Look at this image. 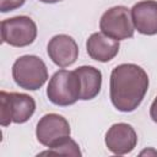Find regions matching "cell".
I'll use <instances>...</instances> for the list:
<instances>
[{
    "label": "cell",
    "instance_id": "cell-1",
    "mask_svg": "<svg viewBox=\"0 0 157 157\" xmlns=\"http://www.w3.org/2000/svg\"><path fill=\"white\" fill-rule=\"evenodd\" d=\"M148 75L136 64H120L112 70L109 94L113 105L123 113L134 112L148 90Z\"/></svg>",
    "mask_w": 157,
    "mask_h": 157
},
{
    "label": "cell",
    "instance_id": "cell-2",
    "mask_svg": "<svg viewBox=\"0 0 157 157\" xmlns=\"http://www.w3.org/2000/svg\"><path fill=\"white\" fill-rule=\"evenodd\" d=\"M48 99L59 107H67L76 103L81 97V83L77 72L61 69L49 80L47 87Z\"/></svg>",
    "mask_w": 157,
    "mask_h": 157
},
{
    "label": "cell",
    "instance_id": "cell-3",
    "mask_svg": "<svg viewBox=\"0 0 157 157\" xmlns=\"http://www.w3.org/2000/svg\"><path fill=\"white\" fill-rule=\"evenodd\" d=\"M12 77L23 90H39L48 80V69L37 55H22L12 65Z\"/></svg>",
    "mask_w": 157,
    "mask_h": 157
},
{
    "label": "cell",
    "instance_id": "cell-4",
    "mask_svg": "<svg viewBox=\"0 0 157 157\" xmlns=\"http://www.w3.org/2000/svg\"><path fill=\"white\" fill-rule=\"evenodd\" d=\"M36 110L33 97L18 92H0V124L7 126L11 123H26Z\"/></svg>",
    "mask_w": 157,
    "mask_h": 157
},
{
    "label": "cell",
    "instance_id": "cell-5",
    "mask_svg": "<svg viewBox=\"0 0 157 157\" xmlns=\"http://www.w3.org/2000/svg\"><path fill=\"white\" fill-rule=\"evenodd\" d=\"M37 38V25L28 16H16L1 21V40L11 47H27Z\"/></svg>",
    "mask_w": 157,
    "mask_h": 157
},
{
    "label": "cell",
    "instance_id": "cell-6",
    "mask_svg": "<svg viewBox=\"0 0 157 157\" xmlns=\"http://www.w3.org/2000/svg\"><path fill=\"white\" fill-rule=\"evenodd\" d=\"M99 29L102 33L115 40L131 38L134 36L135 27L130 10L123 5L108 9L99 20Z\"/></svg>",
    "mask_w": 157,
    "mask_h": 157
},
{
    "label": "cell",
    "instance_id": "cell-7",
    "mask_svg": "<svg viewBox=\"0 0 157 157\" xmlns=\"http://www.w3.org/2000/svg\"><path fill=\"white\" fill-rule=\"evenodd\" d=\"M70 132L71 130L69 121L63 115H59L56 113L43 115L36 128L37 140L48 148L69 137Z\"/></svg>",
    "mask_w": 157,
    "mask_h": 157
},
{
    "label": "cell",
    "instance_id": "cell-8",
    "mask_svg": "<svg viewBox=\"0 0 157 157\" xmlns=\"http://www.w3.org/2000/svg\"><path fill=\"white\" fill-rule=\"evenodd\" d=\"M104 141L108 150L114 155H126L136 147L137 135L131 125L117 123L108 129Z\"/></svg>",
    "mask_w": 157,
    "mask_h": 157
},
{
    "label": "cell",
    "instance_id": "cell-9",
    "mask_svg": "<svg viewBox=\"0 0 157 157\" xmlns=\"http://www.w3.org/2000/svg\"><path fill=\"white\" fill-rule=\"evenodd\" d=\"M47 52L50 60L61 69L72 65L78 56L77 43L67 34L54 36L48 43Z\"/></svg>",
    "mask_w": 157,
    "mask_h": 157
},
{
    "label": "cell",
    "instance_id": "cell-10",
    "mask_svg": "<svg viewBox=\"0 0 157 157\" xmlns=\"http://www.w3.org/2000/svg\"><path fill=\"white\" fill-rule=\"evenodd\" d=\"M131 20L135 29L146 36L157 34V1L144 0L136 2L131 11Z\"/></svg>",
    "mask_w": 157,
    "mask_h": 157
},
{
    "label": "cell",
    "instance_id": "cell-11",
    "mask_svg": "<svg viewBox=\"0 0 157 157\" xmlns=\"http://www.w3.org/2000/svg\"><path fill=\"white\" fill-rule=\"evenodd\" d=\"M119 48V40H115L102 32L92 33L86 42L88 56L101 63H107L115 58Z\"/></svg>",
    "mask_w": 157,
    "mask_h": 157
},
{
    "label": "cell",
    "instance_id": "cell-12",
    "mask_svg": "<svg viewBox=\"0 0 157 157\" xmlns=\"http://www.w3.org/2000/svg\"><path fill=\"white\" fill-rule=\"evenodd\" d=\"M80 77L81 83V97L82 101L93 99L98 96L102 87V72L91 65H83L75 69Z\"/></svg>",
    "mask_w": 157,
    "mask_h": 157
},
{
    "label": "cell",
    "instance_id": "cell-13",
    "mask_svg": "<svg viewBox=\"0 0 157 157\" xmlns=\"http://www.w3.org/2000/svg\"><path fill=\"white\" fill-rule=\"evenodd\" d=\"M39 155H65V156H81V151L75 140L70 136L61 140L56 145L48 148V151H43Z\"/></svg>",
    "mask_w": 157,
    "mask_h": 157
},
{
    "label": "cell",
    "instance_id": "cell-14",
    "mask_svg": "<svg viewBox=\"0 0 157 157\" xmlns=\"http://www.w3.org/2000/svg\"><path fill=\"white\" fill-rule=\"evenodd\" d=\"M26 0H0V11L1 12H9L12 10H16L21 7Z\"/></svg>",
    "mask_w": 157,
    "mask_h": 157
},
{
    "label": "cell",
    "instance_id": "cell-15",
    "mask_svg": "<svg viewBox=\"0 0 157 157\" xmlns=\"http://www.w3.org/2000/svg\"><path fill=\"white\" fill-rule=\"evenodd\" d=\"M150 117L155 123H157V97L153 99V102L150 107Z\"/></svg>",
    "mask_w": 157,
    "mask_h": 157
},
{
    "label": "cell",
    "instance_id": "cell-16",
    "mask_svg": "<svg viewBox=\"0 0 157 157\" xmlns=\"http://www.w3.org/2000/svg\"><path fill=\"white\" fill-rule=\"evenodd\" d=\"M150 153H152V155H155V156H157V151H153V150H145V151H142L140 155L141 156H144V155H150Z\"/></svg>",
    "mask_w": 157,
    "mask_h": 157
},
{
    "label": "cell",
    "instance_id": "cell-17",
    "mask_svg": "<svg viewBox=\"0 0 157 157\" xmlns=\"http://www.w3.org/2000/svg\"><path fill=\"white\" fill-rule=\"evenodd\" d=\"M39 1H42L44 4H55V2H59L61 0H39Z\"/></svg>",
    "mask_w": 157,
    "mask_h": 157
}]
</instances>
